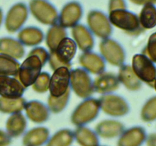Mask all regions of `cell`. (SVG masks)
I'll return each instance as SVG.
<instances>
[{
    "mask_svg": "<svg viewBox=\"0 0 156 146\" xmlns=\"http://www.w3.org/2000/svg\"><path fill=\"white\" fill-rule=\"evenodd\" d=\"M28 9L34 18L44 25L52 26L58 23L59 12L47 0H30Z\"/></svg>",
    "mask_w": 156,
    "mask_h": 146,
    "instance_id": "cell-3",
    "label": "cell"
},
{
    "mask_svg": "<svg viewBox=\"0 0 156 146\" xmlns=\"http://www.w3.org/2000/svg\"><path fill=\"white\" fill-rule=\"evenodd\" d=\"M66 37H67L66 28L59 25L58 23L50 26L45 36L46 44L48 47L49 52L54 50L60 41Z\"/></svg>",
    "mask_w": 156,
    "mask_h": 146,
    "instance_id": "cell-27",
    "label": "cell"
},
{
    "mask_svg": "<svg viewBox=\"0 0 156 146\" xmlns=\"http://www.w3.org/2000/svg\"><path fill=\"white\" fill-rule=\"evenodd\" d=\"M70 91L71 89L68 90L66 94L60 97H53L50 94L49 95L47 105L50 113L57 114L62 112L66 108L70 99V92H71Z\"/></svg>",
    "mask_w": 156,
    "mask_h": 146,
    "instance_id": "cell-30",
    "label": "cell"
},
{
    "mask_svg": "<svg viewBox=\"0 0 156 146\" xmlns=\"http://www.w3.org/2000/svg\"><path fill=\"white\" fill-rule=\"evenodd\" d=\"M120 85V81L117 75L108 71H104L98 75L93 81L94 91L101 94L113 93L118 89Z\"/></svg>",
    "mask_w": 156,
    "mask_h": 146,
    "instance_id": "cell-15",
    "label": "cell"
},
{
    "mask_svg": "<svg viewBox=\"0 0 156 146\" xmlns=\"http://www.w3.org/2000/svg\"><path fill=\"white\" fill-rule=\"evenodd\" d=\"M146 138L144 129L135 126L124 129L118 137L117 146H140Z\"/></svg>",
    "mask_w": 156,
    "mask_h": 146,
    "instance_id": "cell-23",
    "label": "cell"
},
{
    "mask_svg": "<svg viewBox=\"0 0 156 146\" xmlns=\"http://www.w3.org/2000/svg\"><path fill=\"white\" fill-rule=\"evenodd\" d=\"M27 126V119L21 112L11 114L5 123V131L12 138L24 135Z\"/></svg>",
    "mask_w": 156,
    "mask_h": 146,
    "instance_id": "cell-21",
    "label": "cell"
},
{
    "mask_svg": "<svg viewBox=\"0 0 156 146\" xmlns=\"http://www.w3.org/2000/svg\"><path fill=\"white\" fill-rule=\"evenodd\" d=\"M74 141L73 131L63 128L50 135L45 146H72Z\"/></svg>",
    "mask_w": 156,
    "mask_h": 146,
    "instance_id": "cell-28",
    "label": "cell"
},
{
    "mask_svg": "<svg viewBox=\"0 0 156 146\" xmlns=\"http://www.w3.org/2000/svg\"><path fill=\"white\" fill-rule=\"evenodd\" d=\"M28 56H36L41 60L43 65L48 62L50 52L47 51L45 48L41 47H34L28 53Z\"/></svg>",
    "mask_w": 156,
    "mask_h": 146,
    "instance_id": "cell-34",
    "label": "cell"
},
{
    "mask_svg": "<svg viewBox=\"0 0 156 146\" xmlns=\"http://www.w3.org/2000/svg\"><path fill=\"white\" fill-rule=\"evenodd\" d=\"M70 89L82 99L91 97L94 91L89 73L82 68L70 70Z\"/></svg>",
    "mask_w": 156,
    "mask_h": 146,
    "instance_id": "cell-5",
    "label": "cell"
},
{
    "mask_svg": "<svg viewBox=\"0 0 156 146\" xmlns=\"http://www.w3.org/2000/svg\"><path fill=\"white\" fill-rule=\"evenodd\" d=\"M140 23L143 27L150 28L156 24V9L152 5H145L140 15Z\"/></svg>",
    "mask_w": 156,
    "mask_h": 146,
    "instance_id": "cell-32",
    "label": "cell"
},
{
    "mask_svg": "<svg viewBox=\"0 0 156 146\" xmlns=\"http://www.w3.org/2000/svg\"><path fill=\"white\" fill-rule=\"evenodd\" d=\"M99 146H107V145H101V144H100V145H99Z\"/></svg>",
    "mask_w": 156,
    "mask_h": 146,
    "instance_id": "cell-39",
    "label": "cell"
},
{
    "mask_svg": "<svg viewBox=\"0 0 156 146\" xmlns=\"http://www.w3.org/2000/svg\"><path fill=\"white\" fill-rule=\"evenodd\" d=\"M72 39L75 41L77 48L81 51H91L94 46V39L92 33L87 26L82 24H78L71 30Z\"/></svg>",
    "mask_w": 156,
    "mask_h": 146,
    "instance_id": "cell-16",
    "label": "cell"
},
{
    "mask_svg": "<svg viewBox=\"0 0 156 146\" xmlns=\"http://www.w3.org/2000/svg\"><path fill=\"white\" fill-rule=\"evenodd\" d=\"M152 1V0H130L131 2L134 3V4L136 5H143L145 4L146 2H149Z\"/></svg>",
    "mask_w": 156,
    "mask_h": 146,
    "instance_id": "cell-37",
    "label": "cell"
},
{
    "mask_svg": "<svg viewBox=\"0 0 156 146\" xmlns=\"http://www.w3.org/2000/svg\"><path fill=\"white\" fill-rule=\"evenodd\" d=\"M87 24L92 34L102 40L111 37L113 33L112 24L108 15L100 10H91L88 12Z\"/></svg>",
    "mask_w": 156,
    "mask_h": 146,
    "instance_id": "cell-8",
    "label": "cell"
},
{
    "mask_svg": "<svg viewBox=\"0 0 156 146\" xmlns=\"http://www.w3.org/2000/svg\"><path fill=\"white\" fill-rule=\"evenodd\" d=\"M108 18L112 25L128 34H137L140 31V23L139 18L136 14L126 9L110 12Z\"/></svg>",
    "mask_w": 156,
    "mask_h": 146,
    "instance_id": "cell-4",
    "label": "cell"
},
{
    "mask_svg": "<svg viewBox=\"0 0 156 146\" xmlns=\"http://www.w3.org/2000/svg\"><path fill=\"white\" fill-rule=\"evenodd\" d=\"M27 120L36 124H42L50 118V111L47 104L40 100L27 102L24 109Z\"/></svg>",
    "mask_w": 156,
    "mask_h": 146,
    "instance_id": "cell-13",
    "label": "cell"
},
{
    "mask_svg": "<svg viewBox=\"0 0 156 146\" xmlns=\"http://www.w3.org/2000/svg\"><path fill=\"white\" fill-rule=\"evenodd\" d=\"M19 67L20 63L17 59L0 54V75L15 77Z\"/></svg>",
    "mask_w": 156,
    "mask_h": 146,
    "instance_id": "cell-31",
    "label": "cell"
},
{
    "mask_svg": "<svg viewBox=\"0 0 156 146\" xmlns=\"http://www.w3.org/2000/svg\"><path fill=\"white\" fill-rule=\"evenodd\" d=\"M82 68L93 75H99L106 68V62L101 55L92 51L83 52L79 57Z\"/></svg>",
    "mask_w": 156,
    "mask_h": 146,
    "instance_id": "cell-14",
    "label": "cell"
},
{
    "mask_svg": "<svg viewBox=\"0 0 156 146\" xmlns=\"http://www.w3.org/2000/svg\"><path fill=\"white\" fill-rule=\"evenodd\" d=\"M77 51V46L72 38L66 37L60 41L56 48L50 52L48 63L53 71L60 67L71 68L72 61Z\"/></svg>",
    "mask_w": 156,
    "mask_h": 146,
    "instance_id": "cell-1",
    "label": "cell"
},
{
    "mask_svg": "<svg viewBox=\"0 0 156 146\" xmlns=\"http://www.w3.org/2000/svg\"><path fill=\"white\" fill-rule=\"evenodd\" d=\"M83 16V8L80 2L70 1L63 5L59 13L58 24L64 28H72L79 21Z\"/></svg>",
    "mask_w": 156,
    "mask_h": 146,
    "instance_id": "cell-11",
    "label": "cell"
},
{
    "mask_svg": "<svg viewBox=\"0 0 156 146\" xmlns=\"http://www.w3.org/2000/svg\"><path fill=\"white\" fill-rule=\"evenodd\" d=\"M101 110L112 117H122L129 111L128 102L122 96L118 94H102L98 99Z\"/></svg>",
    "mask_w": 156,
    "mask_h": 146,
    "instance_id": "cell-6",
    "label": "cell"
},
{
    "mask_svg": "<svg viewBox=\"0 0 156 146\" xmlns=\"http://www.w3.org/2000/svg\"><path fill=\"white\" fill-rule=\"evenodd\" d=\"M132 68L139 79L146 82H150L154 79L155 68L150 61L143 55L133 56Z\"/></svg>",
    "mask_w": 156,
    "mask_h": 146,
    "instance_id": "cell-19",
    "label": "cell"
},
{
    "mask_svg": "<svg viewBox=\"0 0 156 146\" xmlns=\"http://www.w3.org/2000/svg\"><path fill=\"white\" fill-rule=\"evenodd\" d=\"M3 21V12L2 10V9L0 8V27H1Z\"/></svg>",
    "mask_w": 156,
    "mask_h": 146,
    "instance_id": "cell-38",
    "label": "cell"
},
{
    "mask_svg": "<svg viewBox=\"0 0 156 146\" xmlns=\"http://www.w3.org/2000/svg\"><path fill=\"white\" fill-rule=\"evenodd\" d=\"M50 136V130L44 126H37L26 131L22 137L24 146H44Z\"/></svg>",
    "mask_w": 156,
    "mask_h": 146,
    "instance_id": "cell-20",
    "label": "cell"
},
{
    "mask_svg": "<svg viewBox=\"0 0 156 146\" xmlns=\"http://www.w3.org/2000/svg\"><path fill=\"white\" fill-rule=\"evenodd\" d=\"M99 50L105 62L114 66H121L126 60V52L123 46L111 37L101 41Z\"/></svg>",
    "mask_w": 156,
    "mask_h": 146,
    "instance_id": "cell-9",
    "label": "cell"
},
{
    "mask_svg": "<svg viewBox=\"0 0 156 146\" xmlns=\"http://www.w3.org/2000/svg\"><path fill=\"white\" fill-rule=\"evenodd\" d=\"M120 9H126V2L125 0H109L108 12Z\"/></svg>",
    "mask_w": 156,
    "mask_h": 146,
    "instance_id": "cell-35",
    "label": "cell"
},
{
    "mask_svg": "<svg viewBox=\"0 0 156 146\" xmlns=\"http://www.w3.org/2000/svg\"><path fill=\"white\" fill-rule=\"evenodd\" d=\"M25 89L15 77L0 75V97L5 98L21 97Z\"/></svg>",
    "mask_w": 156,
    "mask_h": 146,
    "instance_id": "cell-17",
    "label": "cell"
},
{
    "mask_svg": "<svg viewBox=\"0 0 156 146\" xmlns=\"http://www.w3.org/2000/svg\"><path fill=\"white\" fill-rule=\"evenodd\" d=\"M25 99L23 97L18 98H5L0 97V113L5 114H13L22 112L25 106Z\"/></svg>",
    "mask_w": 156,
    "mask_h": 146,
    "instance_id": "cell-29",
    "label": "cell"
},
{
    "mask_svg": "<svg viewBox=\"0 0 156 146\" xmlns=\"http://www.w3.org/2000/svg\"><path fill=\"white\" fill-rule=\"evenodd\" d=\"M75 141L79 146H99L100 140L94 129L86 126H77L73 131Z\"/></svg>",
    "mask_w": 156,
    "mask_h": 146,
    "instance_id": "cell-25",
    "label": "cell"
},
{
    "mask_svg": "<svg viewBox=\"0 0 156 146\" xmlns=\"http://www.w3.org/2000/svg\"><path fill=\"white\" fill-rule=\"evenodd\" d=\"M44 37L42 30L35 26L21 28L18 33V40L26 47H37L43 42Z\"/></svg>",
    "mask_w": 156,
    "mask_h": 146,
    "instance_id": "cell-24",
    "label": "cell"
},
{
    "mask_svg": "<svg viewBox=\"0 0 156 146\" xmlns=\"http://www.w3.org/2000/svg\"><path fill=\"white\" fill-rule=\"evenodd\" d=\"M44 65L36 56H27L20 64V67L15 78L25 88L31 86L41 73Z\"/></svg>",
    "mask_w": 156,
    "mask_h": 146,
    "instance_id": "cell-7",
    "label": "cell"
},
{
    "mask_svg": "<svg viewBox=\"0 0 156 146\" xmlns=\"http://www.w3.org/2000/svg\"><path fill=\"white\" fill-rule=\"evenodd\" d=\"M0 54L6 55L18 60L24 57L25 49L18 39L2 36L0 38Z\"/></svg>",
    "mask_w": 156,
    "mask_h": 146,
    "instance_id": "cell-22",
    "label": "cell"
},
{
    "mask_svg": "<svg viewBox=\"0 0 156 146\" xmlns=\"http://www.w3.org/2000/svg\"><path fill=\"white\" fill-rule=\"evenodd\" d=\"M100 110L98 99L88 97L76 106L72 113L70 120L76 127L86 126L97 119Z\"/></svg>",
    "mask_w": 156,
    "mask_h": 146,
    "instance_id": "cell-2",
    "label": "cell"
},
{
    "mask_svg": "<svg viewBox=\"0 0 156 146\" xmlns=\"http://www.w3.org/2000/svg\"><path fill=\"white\" fill-rule=\"evenodd\" d=\"M12 143V137L5 130L0 129V146H9Z\"/></svg>",
    "mask_w": 156,
    "mask_h": 146,
    "instance_id": "cell-36",
    "label": "cell"
},
{
    "mask_svg": "<svg viewBox=\"0 0 156 146\" xmlns=\"http://www.w3.org/2000/svg\"><path fill=\"white\" fill-rule=\"evenodd\" d=\"M70 89V68L60 67L50 76L49 91L53 97H60Z\"/></svg>",
    "mask_w": 156,
    "mask_h": 146,
    "instance_id": "cell-12",
    "label": "cell"
},
{
    "mask_svg": "<svg viewBox=\"0 0 156 146\" xmlns=\"http://www.w3.org/2000/svg\"><path fill=\"white\" fill-rule=\"evenodd\" d=\"M117 77L120 83L129 91H136L141 86L139 78L129 65H122L120 66Z\"/></svg>",
    "mask_w": 156,
    "mask_h": 146,
    "instance_id": "cell-26",
    "label": "cell"
},
{
    "mask_svg": "<svg viewBox=\"0 0 156 146\" xmlns=\"http://www.w3.org/2000/svg\"><path fill=\"white\" fill-rule=\"evenodd\" d=\"M50 75L48 72H41L33 85H31L34 91L39 94H44L49 91Z\"/></svg>",
    "mask_w": 156,
    "mask_h": 146,
    "instance_id": "cell-33",
    "label": "cell"
},
{
    "mask_svg": "<svg viewBox=\"0 0 156 146\" xmlns=\"http://www.w3.org/2000/svg\"><path fill=\"white\" fill-rule=\"evenodd\" d=\"M124 129L123 123L115 120H102L99 122L94 128V131L99 138L105 139L118 138Z\"/></svg>",
    "mask_w": 156,
    "mask_h": 146,
    "instance_id": "cell-18",
    "label": "cell"
},
{
    "mask_svg": "<svg viewBox=\"0 0 156 146\" xmlns=\"http://www.w3.org/2000/svg\"><path fill=\"white\" fill-rule=\"evenodd\" d=\"M29 15L28 6L24 2L14 4L8 11L5 18V27L10 33L18 32L27 21Z\"/></svg>",
    "mask_w": 156,
    "mask_h": 146,
    "instance_id": "cell-10",
    "label": "cell"
}]
</instances>
